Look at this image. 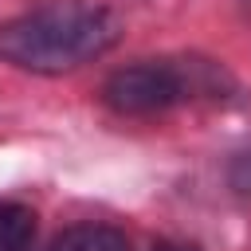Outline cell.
<instances>
[{
	"mask_svg": "<svg viewBox=\"0 0 251 251\" xmlns=\"http://www.w3.org/2000/svg\"><path fill=\"white\" fill-rule=\"evenodd\" d=\"M118 35V16L98 4H47L0 24V59L31 75H63L106 55Z\"/></svg>",
	"mask_w": 251,
	"mask_h": 251,
	"instance_id": "obj_1",
	"label": "cell"
},
{
	"mask_svg": "<svg viewBox=\"0 0 251 251\" xmlns=\"http://www.w3.org/2000/svg\"><path fill=\"white\" fill-rule=\"evenodd\" d=\"M192 94V78L173 63H137L106 78L102 98L118 114H157Z\"/></svg>",
	"mask_w": 251,
	"mask_h": 251,
	"instance_id": "obj_2",
	"label": "cell"
},
{
	"mask_svg": "<svg viewBox=\"0 0 251 251\" xmlns=\"http://www.w3.org/2000/svg\"><path fill=\"white\" fill-rule=\"evenodd\" d=\"M51 251H129V239L118 227H102V224H82L71 227L55 239Z\"/></svg>",
	"mask_w": 251,
	"mask_h": 251,
	"instance_id": "obj_3",
	"label": "cell"
},
{
	"mask_svg": "<svg viewBox=\"0 0 251 251\" xmlns=\"http://www.w3.org/2000/svg\"><path fill=\"white\" fill-rule=\"evenodd\" d=\"M35 239V212L0 200V251H27Z\"/></svg>",
	"mask_w": 251,
	"mask_h": 251,
	"instance_id": "obj_4",
	"label": "cell"
},
{
	"mask_svg": "<svg viewBox=\"0 0 251 251\" xmlns=\"http://www.w3.org/2000/svg\"><path fill=\"white\" fill-rule=\"evenodd\" d=\"M157 251H196V247H188V243H161Z\"/></svg>",
	"mask_w": 251,
	"mask_h": 251,
	"instance_id": "obj_5",
	"label": "cell"
}]
</instances>
